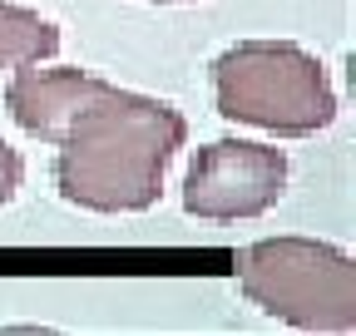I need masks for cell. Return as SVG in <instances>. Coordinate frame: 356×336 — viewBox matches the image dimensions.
Instances as JSON below:
<instances>
[{"mask_svg": "<svg viewBox=\"0 0 356 336\" xmlns=\"http://www.w3.org/2000/svg\"><path fill=\"white\" fill-rule=\"evenodd\" d=\"M188 124L173 104L95 79L55 139L60 198L89 213H144L163 193V168L184 149Z\"/></svg>", "mask_w": 356, "mask_h": 336, "instance_id": "1", "label": "cell"}, {"mask_svg": "<svg viewBox=\"0 0 356 336\" xmlns=\"http://www.w3.org/2000/svg\"><path fill=\"white\" fill-rule=\"evenodd\" d=\"M213 99L233 124L302 139L337 119V94L317 55L287 40H243L213 60Z\"/></svg>", "mask_w": 356, "mask_h": 336, "instance_id": "2", "label": "cell"}, {"mask_svg": "<svg viewBox=\"0 0 356 336\" xmlns=\"http://www.w3.org/2000/svg\"><path fill=\"white\" fill-rule=\"evenodd\" d=\"M248 302L297 331H356V262L317 237H262L238 252Z\"/></svg>", "mask_w": 356, "mask_h": 336, "instance_id": "3", "label": "cell"}, {"mask_svg": "<svg viewBox=\"0 0 356 336\" xmlns=\"http://www.w3.org/2000/svg\"><path fill=\"white\" fill-rule=\"evenodd\" d=\"M287 188V153L273 144H243V139H218L193 153L188 178H184V213L208 223H238L262 218L277 208Z\"/></svg>", "mask_w": 356, "mask_h": 336, "instance_id": "4", "label": "cell"}, {"mask_svg": "<svg viewBox=\"0 0 356 336\" xmlns=\"http://www.w3.org/2000/svg\"><path fill=\"white\" fill-rule=\"evenodd\" d=\"M55 50H60V30L40 10H25V6L0 0V69L40 65V60H50Z\"/></svg>", "mask_w": 356, "mask_h": 336, "instance_id": "5", "label": "cell"}, {"mask_svg": "<svg viewBox=\"0 0 356 336\" xmlns=\"http://www.w3.org/2000/svg\"><path fill=\"white\" fill-rule=\"evenodd\" d=\"M20 178H25V163H20V153H15L6 139H0V203H10V198H15Z\"/></svg>", "mask_w": 356, "mask_h": 336, "instance_id": "6", "label": "cell"}, {"mask_svg": "<svg viewBox=\"0 0 356 336\" xmlns=\"http://www.w3.org/2000/svg\"><path fill=\"white\" fill-rule=\"evenodd\" d=\"M159 6H188V0H159Z\"/></svg>", "mask_w": 356, "mask_h": 336, "instance_id": "7", "label": "cell"}]
</instances>
